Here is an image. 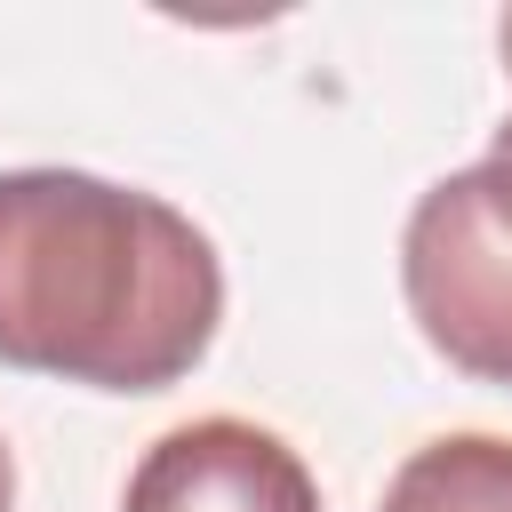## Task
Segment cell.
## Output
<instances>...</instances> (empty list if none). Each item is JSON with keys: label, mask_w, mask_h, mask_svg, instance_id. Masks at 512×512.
<instances>
[{"label": "cell", "mask_w": 512, "mask_h": 512, "mask_svg": "<svg viewBox=\"0 0 512 512\" xmlns=\"http://www.w3.org/2000/svg\"><path fill=\"white\" fill-rule=\"evenodd\" d=\"M224 320L208 232L88 168L0 176V360L96 392H168Z\"/></svg>", "instance_id": "1"}, {"label": "cell", "mask_w": 512, "mask_h": 512, "mask_svg": "<svg viewBox=\"0 0 512 512\" xmlns=\"http://www.w3.org/2000/svg\"><path fill=\"white\" fill-rule=\"evenodd\" d=\"M400 288L424 344L448 368L480 384H512V168L504 160H472L408 208Z\"/></svg>", "instance_id": "2"}, {"label": "cell", "mask_w": 512, "mask_h": 512, "mask_svg": "<svg viewBox=\"0 0 512 512\" xmlns=\"http://www.w3.org/2000/svg\"><path fill=\"white\" fill-rule=\"evenodd\" d=\"M120 512H320L304 456L248 416H192L144 448Z\"/></svg>", "instance_id": "3"}, {"label": "cell", "mask_w": 512, "mask_h": 512, "mask_svg": "<svg viewBox=\"0 0 512 512\" xmlns=\"http://www.w3.org/2000/svg\"><path fill=\"white\" fill-rule=\"evenodd\" d=\"M384 512H512V440H496V432L424 440L392 472Z\"/></svg>", "instance_id": "4"}, {"label": "cell", "mask_w": 512, "mask_h": 512, "mask_svg": "<svg viewBox=\"0 0 512 512\" xmlns=\"http://www.w3.org/2000/svg\"><path fill=\"white\" fill-rule=\"evenodd\" d=\"M16 504V456H8V440H0V512Z\"/></svg>", "instance_id": "5"}, {"label": "cell", "mask_w": 512, "mask_h": 512, "mask_svg": "<svg viewBox=\"0 0 512 512\" xmlns=\"http://www.w3.org/2000/svg\"><path fill=\"white\" fill-rule=\"evenodd\" d=\"M488 160H504V168H512V120L496 128V144H488Z\"/></svg>", "instance_id": "6"}, {"label": "cell", "mask_w": 512, "mask_h": 512, "mask_svg": "<svg viewBox=\"0 0 512 512\" xmlns=\"http://www.w3.org/2000/svg\"><path fill=\"white\" fill-rule=\"evenodd\" d=\"M496 40H504V72H512V8H504V24H496Z\"/></svg>", "instance_id": "7"}]
</instances>
